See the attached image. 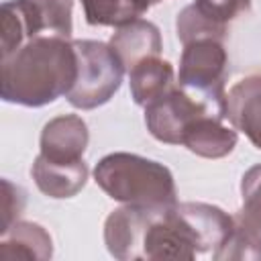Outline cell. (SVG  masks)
<instances>
[{
  "instance_id": "obj_1",
  "label": "cell",
  "mask_w": 261,
  "mask_h": 261,
  "mask_svg": "<svg viewBox=\"0 0 261 261\" xmlns=\"http://www.w3.org/2000/svg\"><path fill=\"white\" fill-rule=\"evenodd\" d=\"M104 245L114 259H194L206 253L204 243L184 210L171 206L124 204L104 222Z\"/></svg>"
},
{
  "instance_id": "obj_2",
  "label": "cell",
  "mask_w": 261,
  "mask_h": 261,
  "mask_svg": "<svg viewBox=\"0 0 261 261\" xmlns=\"http://www.w3.org/2000/svg\"><path fill=\"white\" fill-rule=\"evenodd\" d=\"M77 77L71 39L41 35L2 59L0 94L4 102L39 108L67 96Z\"/></svg>"
},
{
  "instance_id": "obj_3",
  "label": "cell",
  "mask_w": 261,
  "mask_h": 261,
  "mask_svg": "<svg viewBox=\"0 0 261 261\" xmlns=\"http://www.w3.org/2000/svg\"><path fill=\"white\" fill-rule=\"evenodd\" d=\"M94 181L112 200L130 206H171L177 202L173 173L137 153H108L94 167Z\"/></svg>"
},
{
  "instance_id": "obj_4",
  "label": "cell",
  "mask_w": 261,
  "mask_h": 261,
  "mask_svg": "<svg viewBox=\"0 0 261 261\" xmlns=\"http://www.w3.org/2000/svg\"><path fill=\"white\" fill-rule=\"evenodd\" d=\"M73 47L77 53V77L65 98L73 108L94 110L118 92L124 65L108 43L77 39Z\"/></svg>"
},
{
  "instance_id": "obj_5",
  "label": "cell",
  "mask_w": 261,
  "mask_h": 261,
  "mask_svg": "<svg viewBox=\"0 0 261 261\" xmlns=\"http://www.w3.org/2000/svg\"><path fill=\"white\" fill-rule=\"evenodd\" d=\"M226 77L228 55L224 49V41L204 37L184 45L177 71V84L184 90L208 100L224 102Z\"/></svg>"
},
{
  "instance_id": "obj_6",
  "label": "cell",
  "mask_w": 261,
  "mask_h": 261,
  "mask_svg": "<svg viewBox=\"0 0 261 261\" xmlns=\"http://www.w3.org/2000/svg\"><path fill=\"white\" fill-rule=\"evenodd\" d=\"M208 110L226 112V100L220 102L196 96L175 82L169 92L145 106V124L157 141L165 145H181L184 133L190 122Z\"/></svg>"
},
{
  "instance_id": "obj_7",
  "label": "cell",
  "mask_w": 261,
  "mask_h": 261,
  "mask_svg": "<svg viewBox=\"0 0 261 261\" xmlns=\"http://www.w3.org/2000/svg\"><path fill=\"white\" fill-rule=\"evenodd\" d=\"M239 141V130L228 122L226 112L208 110L196 116L184 133L181 145L198 157L220 159L232 153Z\"/></svg>"
},
{
  "instance_id": "obj_8",
  "label": "cell",
  "mask_w": 261,
  "mask_h": 261,
  "mask_svg": "<svg viewBox=\"0 0 261 261\" xmlns=\"http://www.w3.org/2000/svg\"><path fill=\"white\" fill-rule=\"evenodd\" d=\"M8 4L20 20L27 41L41 35L71 39L73 0H8Z\"/></svg>"
},
{
  "instance_id": "obj_9",
  "label": "cell",
  "mask_w": 261,
  "mask_h": 261,
  "mask_svg": "<svg viewBox=\"0 0 261 261\" xmlns=\"http://www.w3.org/2000/svg\"><path fill=\"white\" fill-rule=\"evenodd\" d=\"M88 141L90 133L86 120L77 114H61L43 126L39 155L57 163H73L84 159Z\"/></svg>"
},
{
  "instance_id": "obj_10",
  "label": "cell",
  "mask_w": 261,
  "mask_h": 261,
  "mask_svg": "<svg viewBox=\"0 0 261 261\" xmlns=\"http://www.w3.org/2000/svg\"><path fill=\"white\" fill-rule=\"evenodd\" d=\"M226 118L261 149V73L241 77L226 92Z\"/></svg>"
},
{
  "instance_id": "obj_11",
  "label": "cell",
  "mask_w": 261,
  "mask_h": 261,
  "mask_svg": "<svg viewBox=\"0 0 261 261\" xmlns=\"http://www.w3.org/2000/svg\"><path fill=\"white\" fill-rule=\"evenodd\" d=\"M88 173L90 171L84 159L73 163H57V161H49L43 155H37L31 167V175L37 188L45 196L55 200L73 198L75 194H80L88 181Z\"/></svg>"
},
{
  "instance_id": "obj_12",
  "label": "cell",
  "mask_w": 261,
  "mask_h": 261,
  "mask_svg": "<svg viewBox=\"0 0 261 261\" xmlns=\"http://www.w3.org/2000/svg\"><path fill=\"white\" fill-rule=\"evenodd\" d=\"M108 45L112 47V51L116 53V57L120 59L126 71L139 61L151 55H159L163 49L159 29L151 20H143V18L116 27Z\"/></svg>"
},
{
  "instance_id": "obj_13",
  "label": "cell",
  "mask_w": 261,
  "mask_h": 261,
  "mask_svg": "<svg viewBox=\"0 0 261 261\" xmlns=\"http://www.w3.org/2000/svg\"><path fill=\"white\" fill-rule=\"evenodd\" d=\"M128 86L133 102L145 108L175 86L173 65L159 55H151L128 69Z\"/></svg>"
},
{
  "instance_id": "obj_14",
  "label": "cell",
  "mask_w": 261,
  "mask_h": 261,
  "mask_svg": "<svg viewBox=\"0 0 261 261\" xmlns=\"http://www.w3.org/2000/svg\"><path fill=\"white\" fill-rule=\"evenodd\" d=\"M53 255V241L51 234L37 222L18 220L0 239V259L14 261V259H37L45 261Z\"/></svg>"
},
{
  "instance_id": "obj_15",
  "label": "cell",
  "mask_w": 261,
  "mask_h": 261,
  "mask_svg": "<svg viewBox=\"0 0 261 261\" xmlns=\"http://www.w3.org/2000/svg\"><path fill=\"white\" fill-rule=\"evenodd\" d=\"M86 22L92 27H122L149 10V0H80Z\"/></svg>"
},
{
  "instance_id": "obj_16",
  "label": "cell",
  "mask_w": 261,
  "mask_h": 261,
  "mask_svg": "<svg viewBox=\"0 0 261 261\" xmlns=\"http://www.w3.org/2000/svg\"><path fill=\"white\" fill-rule=\"evenodd\" d=\"M232 218H234V228H232L230 237L212 257L218 261H230V259L259 261L261 259V232L251 228L237 214Z\"/></svg>"
},
{
  "instance_id": "obj_17",
  "label": "cell",
  "mask_w": 261,
  "mask_h": 261,
  "mask_svg": "<svg viewBox=\"0 0 261 261\" xmlns=\"http://www.w3.org/2000/svg\"><path fill=\"white\" fill-rule=\"evenodd\" d=\"M175 31H177V39L181 41V45L196 41V39H204V37H212V39H226V27H220L212 20H208L204 14H200L196 10L194 4L186 6L175 20Z\"/></svg>"
},
{
  "instance_id": "obj_18",
  "label": "cell",
  "mask_w": 261,
  "mask_h": 261,
  "mask_svg": "<svg viewBox=\"0 0 261 261\" xmlns=\"http://www.w3.org/2000/svg\"><path fill=\"white\" fill-rule=\"evenodd\" d=\"M241 198L243 208L239 210V218L247 222L251 228L261 232V163L249 167L241 179Z\"/></svg>"
},
{
  "instance_id": "obj_19",
  "label": "cell",
  "mask_w": 261,
  "mask_h": 261,
  "mask_svg": "<svg viewBox=\"0 0 261 261\" xmlns=\"http://www.w3.org/2000/svg\"><path fill=\"white\" fill-rule=\"evenodd\" d=\"M194 6L208 20L226 27L251 10V0H194Z\"/></svg>"
},
{
  "instance_id": "obj_20",
  "label": "cell",
  "mask_w": 261,
  "mask_h": 261,
  "mask_svg": "<svg viewBox=\"0 0 261 261\" xmlns=\"http://www.w3.org/2000/svg\"><path fill=\"white\" fill-rule=\"evenodd\" d=\"M27 204V194L20 186L12 184L10 179H2V226L0 234L6 232L14 222H18V216L22 214Z\"/></svg>"
},
{
  "instance_id": "obj_21",
  "label": "cell",
  "mask_w": 261,
  "mask_h": 261,
  "mask_svg": "<svg viewBox=\"0 0 261 261\" xmlns=\"http://www.w3.org/2000/svg\"><path fill=\"white\" fill-rule=\"evenodd\" d=\"M157 2H161V0H149V4H157Z\"/></svg>"
}]
</instances>
